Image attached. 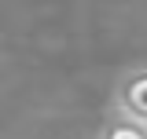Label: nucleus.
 Listing matches in <instances>:
<instances>
[{
    "mask_svg": "<svg viewBox=\"0 0 147 139\" xmlns=\"http://www.w3.org/2000/svg\"><path fill=\"white\" fill-rule=\"evenodd\" d=\"M114 110L136 124H147V66L125 70L114 84Z\"/></svg>",
    "mask_w": 147,
    "mask_h": 139,
    "instance_id": "f257e3e1",
    "label": "nucleus"
},
{
    "mask_svg": "<svg viewBox=\"0 0 147 139\" xmlns=\"http://www.w3.org/2000/svg\"><path fill=\"white\" fill-rule=\"evenodd\" d=\"M103 139H147V124H136L129 117H121V121H114L103 132Z\"/></svg>",
    "mask_w": 147,
    "mask_h": 139,
    "instance_id": "f03ea898",
    "label": "nucleus"
}]
</instances>
